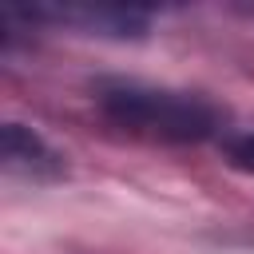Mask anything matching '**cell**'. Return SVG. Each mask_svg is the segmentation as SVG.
<instances>
[{
    "mask_svg": "<svg viewBox=\"0 0 254 254\" xmlns=\"http://www.w3.org/2000/svg\"><path fill=\"white\" fill-rule=\"evenodd\" d=\"M95 99L119 127H131V131H143L155 139H171V143L210 139L222 123V115L210 99L139 83V79H99Z\"/></svg>",
    "mask_w": 254,
    "mask_h": 254,
    "instance_id": "cell-1",
    "label": "cell"
},
{
    "mask_svg": "<svg viewBox=\"0 0 254 254\" xmlns=\"http://www.w3.org/2000/svg\"><path fill=\"white\" fill-rule=\"evenodd\" d=\"M28 16L40 20H56V24H79L87 32L99 36H143L147 16L135 8H115V4H44V8H28Z\"/></svg>",
    "mask_w": 254,
    "mask_h": 254,
    "instance_id": "cell-2",
    "label": "cell"
},
{
    "mask_svg": "<svg viewBox=\"0 0 254 254\" xmlns=\"http://www.w3.org/2000/svg\"><path fill=\"white\" fill-rule=\"evenodd\" d=\"M0 155H4V167H8L12 175H24V179H32V183H44V179H60V175H64L60 155H56L36 131H28L24 123H4Z\"/></svg>",
    "mask_w": 254,
    "mask_h": 254,
    "instance_id": "cell-3",
    "label": "cell"
},
{
    "mask_svg": "<svg viewBox=\"0 0 254 254\" xmlns=\"http://www.w3.org/2000/svg\"><path fill=\"white\" fill-rule=\"evenodd\" d=\"M226 159H230L234 167H242V171H254V131L230 135V139H226Z\"/></svg>",
    "mask_w": 254,
    "mask_h": 254,
    "instance_id": "cell-4",
    "label": "cell"
}]
</instances>
